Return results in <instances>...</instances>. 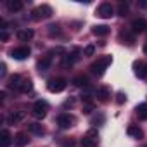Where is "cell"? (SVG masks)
<instances>
[{
    "label": "cell",
    "mask_w": 147,
    "mask_h": 147,
    "mask_svg": "<svg viewBox=\"0 0 147 147\" xmlns=\"http://www.w3.org/2000/svg\"><path fill=\"white\" fill-rule=\"evenodd\" d=\"M111 55H102V57H99L92 66H90V69H92V73L94 75H97V76H102L104 75V71L107 69V66L111 64Z\"/></svg>",
    "instance_id": "6da1fadb"
},
{
    "label": "cell",
    "mask_w": 147,
    "mask_h": 147,
    "mask_svg": "<svg viewBox=\"0 0 147 147\" xmlns=\"http://www.w3.org/2000/svg\"><path fill=\"white\" fill-rule=\"evenodd\" d=\"M50 16H52V7L47 5V4L38 5V7L33 9V12H31V18H33L35 21H42V19H47V18H50Z\"/></svg>",
    "instance_id": "7a4b0ae2"
},
{
    "label": "cell",
    "mask_w": 147,
    "mask_h": 147,
    "mask_svg": "<svg viewBox=\"0 0 147 147\" xmlns=\"http://www.w3.org/2000/svg\"><path fill=\"white\" fill-rule=\"evenodd\" d=\"M66 87H67V82H66L64 78H52V80L47 83V88H49V92H52V94H59V92H62Z\"/></svg>",
    "instance_id": "3957f363"
},
{
    "label": "cell",
    "mask_w": 147,
    "mask_h": 147,
    "mask_svg": "<svg viewBox=\"0 0 147 147\" xmlns=\"http://www.w3.org/2000/svg\"><path fill=\"white\" fill-rule=\"evenodd\" d=\"M47 111H49V104H47L45 100H36L31 113H33V116H35L36 119H43V118L47 116Z\"/></svg>",
    "instance_id": "277c9868"
},
{
    "label": "cell",
    "mask_w": 147,
    "mask_h": 147,
    "mask_svg": "<svg viewBox=\"0 0 147 147\" xmlns=\"http://www.w3.org/2000/svg\"><path fill=\"white\" fill-rule=\"evenodd\" d=\"M97 16L102 18V19H111V18L114 16V7H113L109 2H104V4L99 5V9H97Z\"/></svg>",
    "instance_id": "5b68a950"
},
{
    "label": "cell",
    "mask_w": 147,
    "mask_h": 147,
    "mask_svg": "<svg viewBox=\"0 0 147 147\" xmlns=\"http://www.w3.org/2000/svg\"><path fill=\"white\" fill-rule=\"evenodd\" d=\"M97 144H99V135H97V131L95 130H90L87 135H83V138H82V145L83 147H97Z\"/></svg>",
    "instance_id": "8992f818"
},
{
    "label": "cell",
    "mask_w": 147,
    "mask_h": 147,
    "mask_svg": "<svg viewBox=\"0 0 147 147\" xmlns=\"http://www.w3.org/2000/svg\"><path fill=\"white\" fill-rule=\"evenodd\" d=\"M30 54H31L30 47L23 45V47L14 49V50L11 52V57H12V59H16V61H24V59H28V57H30Z\"/></svg>",
    "instance_id": "52a82bcc"
},
{
    "label": "cell",
    "mask_w": 147,
    "mask_h": 147,
    "mask_svg": "<svg viewBox=\"0 0 147 147\" xmlns=\"http://www.w3.org/2000/svg\"><path fill=\"white\" fill-rule=\"evenodd\" d=\"M57 125H59V128L67 130V128H71L73 125H75V118H73L71 114H67V113L59 114V116H57Z\"/></svg>",
    "instance_id": "ba28073f"
},
{
    "label": "cell",
    "mask_w": 147,
    "mask_h": 147,
    "mask_svg": "<svg viewBox=\"0 0 147 147\" xmlns=\"http://www.w3.org/2000/svg\"><path fill=\"white\" fill-rule=\"evenodd\" d=\"M24 111H12L9 116H7V123L9 125H18V123H21L23 119H24Z\"/></svg>",
    "instance_id": "9c48e42d"
},
{
    "label": "cell",
    "mask_w": 147,
    "mask_h": 147,
    "mask_svg": "<svg viewBox=\"0 0 147 147\" xmlns=\"http://www.w3.org/2000/svg\"><path fill=\"white\" fill-rule=\"evenodd\" d=\"M145 28H147V21L145 19H135L133 23H131V33L135 35V33H142V31H145Z\"/></svg>",
    "instance_id": "30bf717a"
},
{
    "label": "cell",
    "mask_w": 147,
    "mask_h": 147,
    "mask_svg": "<svg viewBox=\"0 0 147 147\" xmlns=\"http://www.w3.org/2000/svg\"><path fill=\"white\" fill-rule=\"evenodd\" d=\"M95 97H97L100 102H107V100L111 99V90H109L107 87H100V88H97Z\"/></svg>",
    "instance_id": "8fae6325"
},
{
    "label": "cell",
    "mask_w": 147,
    "mask_h": 147,
    "mask_svg": "<svg viewBox=\"0 0 147 147\" xmlns=\"http://www.w3.org/2000/svg\"><path fill=\"white\" fill-rule=\"evenodd\" d=\"M126 133H128L130 137H133V138H142V137H144V131H142V128H140L138 125H128Z\"/></svg>",
    "instance_id": "7c38bea8"
},
{
    "label": "cell",
    "mask_w": 147,
    "mask_h": 147,
    "mask_svg": "<svg viewBox=\"0 0 147 147\" xmlns=\"http://www.w3.org/2000/svg\"><path fill=\"white\" fill-rule=\"evenodd\" d=\"M109 31H111V28L106 26V24H97V26L92 28V33H94L95 36H107Z\"/></svg>",
    "instance_id": "4fadbf2b"
},
{
    "label": "cell",
    "mask_w": 147,
    "mask_h": 147,
    "mask_svg": "<svg viewBox=\"0 0 147 147\" xmlns=\"http://www.w3.org/2000/svg\"><path fill=\"white\" fill-rule=\"evenodd\" d=\"M50 66H52V55H45V57L38 62V71H40V73H45V71L50 69Z\"/></svg>",
    "instance_id": "5bb4252c"
},
{
    "label": "cell",
    "mask_w": 147,
    "mask_h": 147,
    "mask_svg": "<svg viewBox=\"0 0 147 147\" xmlns=\"http://www.w3.org/2000/svg\"><path fill=\"white\" fill-rule=\"evenodd\" d=\"M133 69H135V76H137V78H145L147 69H145V64H144L142 61L135 62V64H133Z\"/></svg>",
    "instance_id": "9a60e30c"
},
{
    "label": "cell",
    "mask_w": 147,
    "mask_h": 147,
    "mask_svg": "<svg viewBox=\"0 0 147 147\" xmlns=\"http://www.w3.org/2000/svg\"><path fill=\"white\" fill-rule=\"evenodd\" d=\"M23 7H24V4L21 2V0H7V9L11 12H19Z\"/></svg>",
    "instance_id": "2e32d148"
},
{
    "label": "cell",
    "mask_w": 147,
    "mask_h": 147,
    "mask_svg": "<svg viewBox=\"0 0 147 147\" xmlns=\"http://www.w3.org/2000/svg\"><path fill=\"white\" fill-rule=\"evenodd\" d=\"M33 35H35L33 30H28V28H26V30H19V31H18V40H21V42H30V40L33 38Z\"/></svg>",
    "instance_id": "e0dca14e"
},
{
    "label": "cell",
    "mask_w": 147,
    "mask_h": 147,
    "mask_svg": "<svg viewBox=\"0 0 147 147\" xmlns=\"http://www.w3.org/2000/svg\"><path fill=\"white\" fill-rule=\"evenodd\" d=\"M28 142H30V138H28V135L23 133V131H19V133L14 137V144H16L18 147H24V145H28Z\"/></svg>",
    "instance_id": "ac0fdd59"
},
{
    "label": "cell",
    "mask_w": 147,
    "mask_h": 147,
    "mask_svg": "<svg viewBox=\"0 0 147 147\" xmlns=\"http://www.w3.org/2000/svg\"><path fill=\"white\" fill-rule=\"evenodd\" d=\"M78 59H80V50H78V49H75L71 54H67V55L64 57V64H69V66H71V64H75Z\"/></svg>",
    "instance_id": "d6986e66"
},
{
    "label": "cell",
    "mask_w": 147,
    "mask_h": 147,
    "mask_svg": "<svg viewBox=\"0 0 147 147\" xmlns=\"http://www.w3.org/2000/svg\"><path fill=\"white\" fill-rule=\"evenodd\" d=\"M12 142V137L7 130H2V133H0V147H9Z\"/></svg>",
    "instance_id": "ffe728a7"
},
{
    "label": "cell",
    "mask_w": 147,
    "mask_h": 147,
    "mask_svg": "<svg viewBox=\"0 0 147 147\" xmlns=\"http://www.w3.org/2000/svg\"><path fill=\"white\" fill-rule=\"evenodd\" d=\"M71 83L75 85V87H87V85H88V76H87V75H78V76L73 78Z\"/></svg>",
    "instance_id": "44dd1931"
},
{
    "label": "cell",
    "mask_w": 147,
    "mask_h": 147,
    "mask_svg": "<svg viewBox=\"0 0 147 147\" xmlns=\"http://www.w3.org/2000/svg\"><path fill=\"white\" fill-rule=\"evenodd\" d=\"M30 131L33 133V135H38V137H42L43 133H45V128L40 125V123H30Z\"/></svg>",
    "instance_id": "7402d4cb"
},
{
    "label": "cell",
    "mask_w": 147,
    "mask_h": 147,
    "mask_svg": "<svg viewBox=\"0 0 147 147\" xmlns=\"http://www.w3.org/2000/svg\"><path fill=\"white\" fill-rule=\"evenodd\" d=\"M21 83H23V80H21L19 75H14V76L9 78V88H16V90H19V88H21Z\"/></svg>",
    "instance_id": "603a6c76"
},
{
    "label": "cell",
    "mask_w": 147,
    "mask_h": 147,
    "mask_svg": "<svg viewBox=\"0 0 147 147\" xmlns=\"http://www.w3.org/2000/svg\"><path fill=\"white\" fill-rule=\"evenodd\" d=\"M121 40H125L123 43H126V45H133V42H135V35H133L131 31H123V33H121Z\"/></svg>",
    "instance_id": "cb8c5ba5"
},
{
    "label": "cell",
    "mask_w": 147,
    "mask_h": 147,
    "mask_svg": "<svg viewBox=\"0 0 147 147\" xmlns=\"http://www.w3.org/2000/svg\"><path fill=\"white\" fill-rule=\"evenodd\" d=\"M137 114L140 119H147V104H138L137 106Z\"/></svg>",
    "instance_id": "d4e9b609"
},
{
    "label": "cell",
    "mask_w": 147,
    "mask_h": 147,
    "mask_svg": "<svg viewBox=\"0 0 147 147\" xmlns=\"http://www.w3.org/2000/svg\"><path fill=\"white\" fill-rule=\"evenodd\" d=\"M31 88H33V83H31V80H23L19 92H23V94H28V92H31Z\"/></svg>",
    "instance_id": "484cf974"
},
{
    "label": "cell",
    "mask_w": 147,
    "mask_h": 147,
    "mask_svg": "<svg viewBox=\"0 0 147 147\" xmlns=\"http://www.w3.org/2000/svg\"><path fill=\"white\" fill-rule=\"evenodd\" d=\"M118 14H119L121 18L128 16V4H126V2H119V5H118Z\"/></svg>",
    "instance_id": "4316f807"
},
{
    "label": "cell",
    "mask_w": 147,
    "mask_h": 147,
    "mask_svg": "<svg viewBox=\"0 0 147 147\" xmlns=\"http://www.w3.org/2000/svg\"><path fill=\"white\" fill-rule=\"evenodd\" d=\"M59 33H61V30H59L57 24H50V26H49V35H50V36H55V35H59Z\"/></svg>",
    "instance_id": "83f0119b"
},
{
    "label": "cell",
    "mask_w": 147,
    "mask_h": 147,
    "mask_svg": "<svg viewBox=\"0 0 147 147\" xmlns=\"http://www.w3.org/2000/svg\"><path fill=\"white\" fill-rule=\"evenodd\" d=\"M94 54H95V47H94V45H87L85 50H83V55L90 57V55H94Z\"/></svg>",
    "instance_id": "f1b7e54d"
},
{
    "label": "cell",
    "mask_w": 147,
    "mask_h": 147,
    "mask_svg": "<svg viewBox=\"0 0 147 147\" xmlns=\"http://www.w3.org/2000/svg\"><path fill=\"white\" fill-rule=\"evenodd\" d=\"M92 111H94V102H85L83 104V113L85 114H90Z\"/></svg>",
    "instance_id": "f546056e"
},
{
    "label": "cell",
    "mask_w": 147,
    "mask_h": 147,
    "mask_svg": "<svg viewBox=\"0 0 147 147\" xmlns=\"http://www.w3.org/2000/svg\"><path fill=\"white\" fill-rule=\"evenodd\" d=\"M125 100H126V94H123V92H118V94H116V102H118V104H123Z\"/></svg>",
    "instance_id": "4dcf8cb0"
},
{
    "label": "cell",
    "mask_w": 147,
    "mask_h": 147,
    "mask_svg": "<svg viewBox=\"0 0 147 147\" xmlns=\"http://www.w3.org/2000/svg\"><path fill=\"white\" fill-rule=\"evenodd\" d=\"M104 123V116L102 114H99V116H94V119H92V125H102Z\"/></svg>",
    "instance_id": "1f68e13d"
},
{
    "label": "cell",
    "mask_w": 147,
    "mask_h": 147,
    "mask_svg": "<svg viewBox=\"0 0 147 147\" xmlns=\"http://www.w3.org/2000/svg\"><path fill=\"white\" fill-rule=\"evenodd\" d=\"M0 40H2V42H7V40H9V33H7V31H0Z\"/></svg>",
    "instance_id": "d6a6232c"
},
{
    "label": "cell",
    "mask_w": 147,
    "mask_h": 147,
    "mask_svg": "<svg viewBox=\"0 0 147 147\" xmlns=\"http://www.w3.org/2000/svg\"><path fill=\"white\" fill-rule=\"evenodd\" d=\"M137 7H140V9H147V0H138V2H137Z\"/></svg>",
    "instance_id": "836d02e7"
},
{
    "label": "cell",
    "mask_w": 147,
    "mask_h": 147,
    "mask_svg": "<svg viewBox=\"0 0 147 147\" xmlns=\"http://www.w3.org/2000/svg\"><path fill=\"white\" fill-rule=\"evenodd\" d=\"M73 145H75V142H73V140H66L62 144V147H73Z\"/></svg>",
    "instance_id": "e575fe53"
},
{
    "label": "cell",
    "mask_w": 147,
    "mask_h": 147,
    "mask_svg": "<svg viewBox=\"0 0 147 147\" xmlns=\"http://www.w3.org/2000/svg\"><path fill=\"white\" fill-rule=\"evenodd\" d=\"M5 64H2V66H0V76H5Z\"/></svg>",
    "instance_id": "d590c367"
},
{
    "label": "cell",
    "mask_w": 147,
    "mask_h": 147,
    "mask_svg": "<svg viewBox=\"0 0 147 147\" xmlns=\"http://www.w3.org/2000/svg\"><path fill=\"white\" fill-rule=\"evenodd\" d=\"M144 54H147V42H145V45H144Z\"/></svg>",
    "instance_id": "8d00e7d4"
},
{
    "label": "cell",
    "mask_w": 147,
    "mask_h": 147,
    "mask_svg": "<svg viewBox=\"0 0 147 147\" xmlns=\"http://www.w3.org/2000/svg\"><path fill=\"white\" fill-rule=\"evenodd\" d=\"M145 147H147V145H145Z\"/></svg>",
    "instance_id": "74e56055"
}]
</instances>
